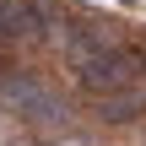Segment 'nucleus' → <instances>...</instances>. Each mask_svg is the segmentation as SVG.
I'll use <instances>...</instances> for the list:
<instances>
[{
  "instance_id": "7ed1b4c3",
  "label": "nucleus",
  "mask_w": 146,
  "mask_h": 146,
  "mask_svg": "<svg viewBox=\"0 0 146 146\" xmlns=\"http://www.w3.org/2000/svg\"><path fill=\"white\" fill-rule=\"evenodd\" d=\"M92 108H98V119H108V125H130V119H141V114H146V92L125 87V92L92 98Z\"/></svg>"
},
{
  "instance_id": "39448f33",
  "label": "nucleus",
  "mask_w": 146,
  "mask_h": 146,
  "mask_svg": "<svg viewBox=\"0 0 146 146\" xmlns=\"http://www.w3.org/2000/svg\"><path fill=\"white\" fill-rule=\"evenodd\" d=\"M43 146H92L87 135H60V141H43Z\"/></svg>"
},
{
  "instance_id": "f03ea898",
  "label": "nucleus",
  "mask_w": 146,
  "mask_h": 146,
  "mask_svg": "<svg viewBox=\"0 0 146 146\" xmlns=\"http://www.w3.org/2000/svg\"><path fill=\"white\" fill-rule=\"evenodd\" d=\"M49 92H54V87H49L38 70H5V76H0V108H5L11 119H33Z\"/></svg>"
},
{
  "instance_id": "423d86ee",
  "label": "nucleus",
  "mask_w": 146,
  "mask_h": 146,
  "mask_svg": "<svg viewBox=\"0 0 146 146\" xmlns=\"http://www.w3.org/2000/svg\"><path fill=\"white\" fill-rule=\"evenodd\" d=\"M0 76H5V60H0Z\"/></svg>"
},
{
  "instance_id": "20e7f679",
  "label": "nucleus",
  "mask_w": 146,
  "mask_h": 146,
  "mask_svg": "<svg viewBox=\"0 0 146 146\" xmlns=\"http://www.w3.org/2000/svg\"><path fill=\"white\" fill-rule=\"evenodd\" d=\"M16 16H22V0H0V38H16Z\"/></svg>"
},
{
  "instance_id": "f257e3e1",
  "label": "nucleus",
  "mask_w": 146,
  "mask_h": 146,
  "mask_svg": "<svg viewBox=\"0 0 146 146\" xmlns=\"http://www.w3.org/2000/svg\"><path fill=\"white\" fill-rule=\"evenodd\" d=\"M76 76H81V87H87L92 98H108V92H125V87H135V81H141V76H146V60H141V49L114 43V49L92 54Z\"/></svg>"
}]
</instances>
